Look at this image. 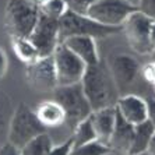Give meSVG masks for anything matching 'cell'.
I'll list each match as a JSON object with an SVG mask.
<instances>
[{"label":"cell","instance_id":"obj_24","mask_svg":"<svg viewBox=\"0 0 155 155\" xmlns=\"http://www.w3.org/2000/svg\"><path fill=\"white\" fill-rule=\"evenodd\" d=\"M67 4V8L70 11H74L77 14H84L87 15V11L91 7V4L95 0H64Z\"/></svg>","mask_w":155,"mask_h":155},{"label":"cell","instance_id":"obj_20","mask_svg":"<svg viewBox=\"0 0 155 155\" xmlns=\"http://www.w3.org/2000/svg\"><path fill=\"white\" fill-rule=\"evenodd\" d=\"M52 147H53V140L46 131L28 141L24 147L20 148V152L21 155H49Z\"/></svg>","mask_w":155,"mask_h":155},{"label":"cell","instance_id":"obj_21","mask_svg":"<svg viewBox=\"0 0 155 155\" xmlns=\"http://www.w3.org/2000/svg\"><path fill=\"white\" fill-rule=\"evenodd\" d=\"M71 140H73V144H74V148L80 147V145H83V144H87L90 141L97 140V134H95V130H94L92 123H91L90 116L85 120L80 122L71 130Z\"/></svg>","mask_w":155,"mask_h":155},{"label":"cell","instance_id":"obj_31","mask_svg":"<svg viewBox=\"0 0 155 155\" xmlns=\"http://www.w3.org/2000/svg\"><path fill=\"white\" fill-rule=\"evenodd\" d=\"M150 43H151L152 52H154L155 51V21H152L151 27H150Z\"/></svg>","mask_w":155,"mask_h":155},{"label":"cell","instance_id":"obj_10","mask_svg":"<svg viewBox=\"0 0 155 155\" xmlns=\"http://www.w3.org/2000/svg\"><path fill=\"white\" fill-rule=\"evenodd\" d=\"M25 77L28 84L34 90L53 92L58 87L53 58L45 56V58H39L32 63L27 64Z\"/></svg>","mask_w":155,"mask_h":155},{"label":"cell","instance_id":"obj_33","mask_svg":"<svg viewBox=\"0 0 155 155\" xmlns=\"http://www.w3.org/2000/svg\"><path fill=\"white\" fill-rule=\"evenodd\" d=\"M35 4H38V6H41V4H43V3H46L48 0H32Z\"/></svg>","mask_w":155,"mask_h":155},{"label":"cell","instance_id":"obj_2","mask_svg":"<svg viewBox=\"0 0 155 155\" xmlns=\"http://www.w3.org/2000/svg\"><path fill=\"white\" fill-rule=\"evenodd\" d=\"M39 18V6L32 0H8L4 25L10 38H28Z\"/></svg>","mask_w":155,"mask_h":155},{"label":"cell","instance_id":"obj_29","mask_svg":"<svg viewBox=\"0 0 155 155\" xmlns=\"http://www.w3.org/2000/svg\"><path fill=\"white\" fill-rule=\"evenodd\" d=\"M8 70V58L3 48H0V80L6 76Z\"/></svg>","mask_w":155,"mask_h":155},{"label":"cell","instance_id":"obj_14","mask_svg":"<svg viewBox=\"0 0 155 155\" xmlns=\"http://www.w3.org/2000/svg\"><path fill=\"white\" fill-rule=\"evenodd\" d=\"M116 117H117V112H116L115 106L98 109V110L91 112L90 119L92 126H94L97 140L108 144L109 140H110V136H112L113 129H115Z\"/></svg>","mask_w":155,"mask_h":155},{"label":"cell","instance_id":"obj_26","mask_svg":"<svg viewBox=\"0 0 155 155\" xmlns=\"http://www.w3.org/2000/svg\"><path fill=\"white\" fill-rule=\"evenodd\" d=\"M73 148H74V144H73L71 137L67 138L66 141L60 143V144H53L49 155H71Z\"/></svg>","mask_w":155,"mask_h":155},{"label":"cell","instance_id":"obj_4","mask_svg":"<svg viewBox=\"0 0 155 155\" xmlns=\"http://www.w3.org/2000/svg\"><path fill=\"white\" fill-rule=\"evenodd\" d=\"M122 28L106 27L91 20L88 15L77 14L74 11L67 10L63 17L59 20V36L60 42L71 36H91L94 39L106 38L120 32Z\"/></svg>","mask_w":155,"mask_h":155},{"label":"cell","instance_id":"obj_37","mask_svg":"<svg viewBox=\"0 0 155 155\" xmlns=\"http://www.w3.org/2000/svg\"><path fill=\"white\" fill-rule=\"evenodd\" d=\"M152 54H154V59H155V51H154V52H152Z\"/></svg>","mask_w":155,"mask_h":155},{"label":"cell","instance_id":"obj_32","mask_svg":"<svg viewBox=\"0 0 155 155\" xmlns=\"http://www.w3.org/2000/svg\"><path fill=\"white\" fill-rule=\"evenodd\" d=\"M147 152L148 154H151V155H155V133H154V136H152L151 141H150V145H148Z\"/></svg>","mask_w":155,"mask_h":155},{"label":"cell","instance_id":"obj_34","mask_svg":"<svg viewBox=\"0 0 155 155\" xmlns=\"http://www.w3.org/2000/svg\"><path fill=\"white\" fill-rule=\"evenodd\" d=\"M129 2H130V3H133V4H137L138 0H129Z\"/></svg>","mask_w":155,"mask_h":155},{"label":"cell","instance_id":"obj_6","mask_svg":"<svg viewBox=\"0 0 155 155\" xmlns=\"http://www.w3.org/2000/svg\"><path fill=\"white\" fill-rule=\"evenodd\" d=\"M134 11H137V7L129 0H95L87 15L102 25L122 28L123 22Z\"/></svg>","mask_w":155,"mask_h":155},{"label":"cell","instance_id":"obj_1","mask_svg":"<svg viewBox=\"0 0 155 155\" xmlns=\"http://www.w3.org/2000/svg\"><path fill=\"white\" fill-rule=\"evenodd\" d=\"M81 87L92 110L115 106L120 98L109 64L104 59L92 66H87Z\"/></svg>","mask_w":155,"mask_h":155},{"label":"cell","instance_id":"obj_16","mask_svg":"<svg viewBox=\"0 0 155 155\" xmlns=\"http://www.w3.org/2000/svg\"><path fill=\"white\" fill-rule=\"evenodd\" d=\"M36 117L46 129H54L66 124V113L61 105L54 99H45L35 109Z\"/></svg>","mask_w":155,"mask_h":155},{"label":"cell","instance_id":"obj_30","mask_svg":"<svg viewBox=\"0 0 155 155\" xmlns=\"http://www.w3.org/2000/svg\"><path fill=\"white\" fill-rule=\"evenodd\" d=\"M147 101V110H148V117L147 120L155 127V98H148Z\"/></svg>","mask_w":155,"mask_h":155},{"label":"cell","instance_id":"obj_11","mask_svg":"<svg viewBox=\"0 0 155 155\" xmlns=\"http://www.w3.org/2000/svg\"><path fill=\"white\" fill-rule=\"evenodd\" d=\"M108 64L119 92L130 88L141 73V66L138 60L130 54H116Z\"/></svg>","mask_w":155,"mask_h":155},{"label":"cell","instance_id":"obj_27","mask_svg":"<svg viewBox=\"0 0 155 155\" xmlns=\"http://www.w3.org/2000/svg\"><path fill=\"white\" fill-rule=\"evenodd\" d=\"M140 74H143V78H144L147 83L154 85L155 84V59L151 61V63H147L145 66L141 67Z\"/></svg>","mask_w":155,"mask_h":155},{"label":"cell","instance_id":"obj_5","mask_svg":"<svg viewBox=\"0 0 155 155\" xmlns=\"http://www.w3.org/2000/svg\"><path fill=\"white\" fill-rule=\"evenodd\" d=\"M53 94V99L58 101L64 110L66 124L70 127V130L74 129L80 122L85 120L92 112L90 102L84 94L81 83L73 84V85L56 87Z\"/></svg>","mask_w":155,"mask_h":155},{"label":"cell","instance_id":"obj_38","mask_svg":"<svg viewBox=\"0 0 155 155\" xmlns=\"http://www.w3.org/2000/svg\"><path fill=\"white\" fill-rule=\"evenodd\" d=\"M110 155H116V154H113V152H112V154H110Z\"/></svg>","mask_w":155,"mask_h":155},{"label":"cell","instance_id":"obj_25","mask_svg":"<svg viewBox=\"0 0 155 155\" xmlns=\"http://www.w3.org/2000/svg\"><path fill=\"white\" fill-rule=\"evenodd\" d=\"M136 7L145 17L151 18V20L155 21V0H138Z\"/></svg>","mask_w":155,"mask_h":155},{"label":"cell","instance_id":"obj_17","mask_svg":"<svg viewBox=\"0 0 155 155\" xmlns=\"http://www.w3.org/2000/svg\"><path fill=\"white\" fill-rule=\"evenodd\" d=\"M154 133H155V127L148 120L140 123V124H136L133 131L131 145H130L129 152L126 155H136V154L147 152L150 141H151Z\"/></svg>","mask_w":155,"mask_h":155},{"label":"cell","instance_id":"obj_28","mask_svg":"<svg viewBox=\"0 0 155 155\" xmlns=\"http://www.w3.org/2000/svg\"><path fill=\"white\" fill-rule=\"evenodd\" d=\"M0 155H21V152H20V148L6 141L4 144L0 145Z\"/></svg>","mask_w":155,"mask_h":155},{"label":"cell","instance_id":"obj_8","mask_svg":"<svg viewBox=\"0 0 155 155\" xmlns=\"http://www.w3.org/2000/svg\"><path fill=\"white\" fill-rule=\"evenodd\" d=\"M154 20L145 17L140 11H134L123 22L122 31L126 35L127 43L138 54H151L152 48L150 43V27Z\"/></svg>","mask_w":155,"mask_h":155},{"label":"cell","instance_id":"obj_9","mask_svg":"<svg viewBox=\"0 0 155 155\" xmlns=\"http://www.w3.org/2000/svg\"><path fill=\"white\" fill-rule=\"evenodd\" d=\"M28 38L35 45L36 49H38L41 58L52 56L54 49L60 43L59 21L41 14V11H39L38 22H36L35 28H34V31L31 32V35Z\"/></svg>","mask_w":155,"mask_h":155},{"label":"cell","instance_id":"obj_7","mask_svg":"<svg viewBox=\"0 0 155 155\" xmlns=\"http://www.w3.org/2000/svg\"><path fill=\"white\" fill-rule=\"evenodd\" d=\"M52 58H53L58 87L73 85V84L81 83L87 66L64 43H59L52 54Z\"/></svg>","mask_w":155,"mask_h":155},{"label":"cell","instance_id":"obj_22","mask_svg":"<svg viewBox=\"0 0 155 155\" xmlns=\"http://www.w3.org/2000/svg\"><path fill=\"white\" fill-rule=\"evenodd\" d=\"M110 154H112V150L109 148V145L99 140L90 141L87 144L73 148L71 152V155H110Z\"/></svg>","mask_w":155,"mask_h":155},{"label":"cell","instance_id":"obj_18","mask_svg":"<svg viewBox=\"0 0 155 155\" xmlns=\"http://www.w3.org/2000/svg\"><path fill=\"white\" fill-rule=\"evenodd\" d=\"M11 46L17 59L25 64H29L41 58L38 49L29 38H11Z\"/></svg>","mask_w":155,"mask_h":155},{"label":"cell","instance_id":"obj_3","mask_svg":"<svg viewBox=\"0 0 155 155\" xmlns=\"http://www.w3.org/2000/svg\"><path fill=\"white\" fill-rule=\"evenodd\" d=\"M46 131L48 129L36 117L35 110L21 102L14 108V113L11 116L7 141L17 148H22L28 141Z\"/></svg>","mask_w":155,"mask_h":155},{"label":"cell","instance_id":"obj_35","mask_svg":"<svg viewBox=\"0 0 155 155\" xmlns=\"http://www.w3.org/2000/svg\"><path fill=\"white\" fill-rule=\"evenodd\" d=\"M136 155H151V154H148V152H143V154H136Z\"/></svg>","mask_w":155,"mask_h":155},{"label":"cell","instance_id":"obj_12","mask_svg":"<svg viewBox=\"0 0 155 155\" xmlns=\"http://www.w3.org/2000/svg\"><path fill=\"white\" fill-rule=\"evenodd\" d=\"M115 108L117 115L122 116L126 122H129L133 126L145 122L148 117L147 101L144 98L138 97V95L134 94L123 95V97H120L117 99Z\"/></svg>","mask_w":155,"mask_h":155},{"label":"cell","instance_id":"obj_36","mask_svg":"<svg viewBox=\"0 0 155 155\" xmlns=\"http://www.w3.org/2000/svg\"><path fill=\"white\" fill-rule=\"evenodd\" d=\"M152 91H154V98H155V84L152 85Z\"/></svg>","mask_w":155,"mask_h":155},{"label":"cell","instance_id":"obj_19","mask_svg":"<svg viewBox=\"0 0 155 155\" xmlns=\"http://www.w3.org/2000/svg\"><path fill=\"white\" fill-rule=\"evenodd\" d=\"M13 113H14V106L10 95L6 94L4 91H0V145L7 141L8 126Z\"/></svg>","mask_w":155,"mask_h":155},{"label":"cell","instance_id":"obj_23","mask_svg":"<svg viewBox=\"0 0 155 155\" xmlns=\"http://www.w3.org/2000/svg\"><path fill=\"white\" fill-rule=\"evenodd\" d=\"M67 4L64 0H48L46 3H43L39 6L41 14L46 15L53 20H60L63 15L67 13Z\"/></svg>","mask_w":155,"mask_h":155},{"label":"cell","instance_id":"obj_13","mask_svg":"<svg viewBox=\"0 0 155 155\" xmlns=\"http://www.w3.org/2000/svg\"><path fill=\"white\" fill-rule=\"evenodd\" d=\"M61 43H64L73 53L78 56L85 63V66H92L101 60L97 42L91 36H71L64 39Z\"/></svg>","mask_w":155,"mask_h":155},{"label":"cell","instance_id":"obj_15","mask_svg":"<svg viewBox=\"0 0 155 155\" xmlns=\"http://www.w3.org/2000/svg\"><path fill=\"white\" fill-rule=\"evenodd\" d=\"M133 131H134L133 124H130L129 122H126L123 119L122 116L117 115L115 129H113L110 140L108 143L109 148L112 150L113 154L126 155L129 152V148L131 145V140H133Z\"/></svg>","mask_w":155,"mask_h":155}]
</instances>
